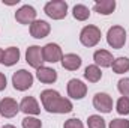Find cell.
Returning <instances> with one entry per match:
<instances>
[{
    "label": "cell",
    "instance_id": "obj_17",
    "mask_svg": "<svg viewBox=\"0 0 129 128\" xmlns=\"http://www.w3.org/2000/svg\"><path fill=\"white\" fill-rule=\"evenodd\" d=\"M93 9L99 15H110L116 9V2L114 0H99V2L95 3Z\"/></svg>",
    "mask_w": 129,
    "mask_h": 128
},
{
    "label": "cell",
    "instance_id": "obj_30",
    "mask_svg": "<svg viewBox=\"0 0 129 128\" xmlns=\"http://www.w3.org/2000/svg\"><path fill=\"white\" fill-rule=\"evenodd\" d=\"M3 128H15V127H14V125H9V124H8V125H5Z\"/></svg>",
    "mask_w": 129,
    "mask_h": 128
},
{
    "label": "cell",
    "instance_id": "obj_16",
    "mask_svg": "<svg viewBox=\"0 0 129 128\" xmlns=\"http://www.w3.org/2000/svg\"><path fill=\"white\" fill-rule=\"evenodd\" d=\"M81 63H83L81 57L77 56V54H74V53L64 54L63 57H62V66H63L64 69H68V71H77L81 66Z\"/></svg>",
    "mask_w": 129,
    "mask_h": 128
},
{
    "label": "cell",
    "instance_id": "obj_11",
    "mask_svg": "<svg viewBox=\"0 0 129 128\" xmlns=\"http://www.w3.org/2000/svg\"><path fill=\"white\" fill-rule=\"evenodd\" d=\"M20 112V104L12 98H3L0 101V115L5 118H14Z\"/></svg>",
    "mask_w": 129,
    "mask_h": 128
},
{
    "label": "cell",
    "instance_id": "obj_26",
    "mask_svg": "<svg viewBox=\"0 0 129 128\" xmlns=\"http://www.w3.org/2000/svg\"><path fill=\"white\" fill-rule=\"evenodd\" d=\"M110 128H129L128 119H113L110 122Z\"/></svg>",
    "mask_w": 129,
    "mask_h": 128
},
{
    "label": "cell",
    "instance_id": "obj_10",
    "mask_svg": "<svg viewBox=\"0 0 129 128\" xmlns=\"http://www.w3.org/2000/svg\"><path fill=\"white\" fill-rule=\"evenodd\" d=\"M86 94H87V86L81 80H78V78L69 80V83H68V95L71 96V98H74V99H83L86 96Z\"/></svg>",
    "mask_w": 129,
    "mask_h": 128
},
{
    "label": "cell",
    "instance_id": "obj_12",
    "mask_svg": "<svg viewBox=\"0 0 129 128\" xmlns=\"http://www.w3.org/2000/svg\"><path fill=\"white\" fill-rule=\"evenodd\" d=\"M51 32V26L44 20H36L30 24V35L36 39H42Z\"/></svg>",
    "mask_w": 129,
    "mask_h": 128
},
{
    "label": "cell",
    "instance_id": "obj_22",
    "mask_svg": "<svg viewBox=\"0 0 129 128\" xmlns=\"http://www.w3.org/2000/svg\"><path fill=\"white\" fill-rule=\"evenodd\" d=\"M116 109H117L119 115H129V98H126V96L119 98V101L116 104Z\"/></svg>",
    "mask_w": 129,
    "mask_h": 128
},
{
    "label": "cell",
    "instance_id": "obj_3",
    "mask_svg": "<svg viewBox=\"0 0 129 128\" xmlns=\"http://www.w3.org/2000/svg\"><path fill=\"white\" fill-rule=\"evenodd\" d=\"M107 42L113 48H123L126 44V30L122 26H113L107 33Z\"/></svg>",
    "mask_w": 129,
    "mask_h": 128
},
{
    "label": "cell",
    "instance_id": "obj_9",
    "mask_svg": "<svg viewBox=\"0 0 129 128\" xmlns=\"http://www.w3.org/2000/svg\"><path fill=\"white\" fill-rule=\"evenodd\" d=\"M15 20L20 24H32L33 21H36V9L29 5L21 6L15 12Z\"/></svg>",
    "mask_w": 129,
    "mask_h": 128
},
{
    "label": "cell",
    "instance_id": "obj_27",
    "mask_svg": "<svg viewBox=\"0 0 129 128\" xmlns=\"http://www.w3.org/2000/svg\"><path fill=\"white\" fill-rule=\"evenodd\" d=\"M63 128H84V125H83V122H81L80 119L72 118V119H68V121L64 122Z\"/></svg>",
    "mask_w": 129,
    "mask_h": 128
},
{
    "label": "cell",
    "instance_id": "obj_14",
    "mask_svg": "<svg viewBox=\"0 0 129 128\" xmlns=\"http://www.w3.org/2000/svg\"><path fill=\"white\" fill-rule=\"evenodd\" d=\"M36 77L41 83L51 84L57 80V71H54L53 68H48V66H41L39 69H36Z\"/></svg>",
    "mask_w": 129,
    "mask_h": 128
},
{
    "label": "cell",
    "instance_id": "obj_18",
    "mask_svg": "<svg viewBox=\"0 0 129 128\" xmlns=\"http://www.w3.org/2000/svg\"><path fill=\"white\" fill-rule=\"evenodd\" d=\"M20 60V50L17 47H9L5 50L3 53V59H2V63L6 65V66H12Z\"/></svg>",
    "mask_w": 129,
    "mask_h": 128
},
{
    "label": "cell",
    "instance_id": "obj_15",
    "mask_svg": "<svg viewBox=\"0 0 129 128\" xmlns=\"http://www.w3.org/2000/svg\"><path fill=\"white\" fill-rule=\"evenodd\" d=\"M93 60L96 66H102V68H108L113 65V54L107 50H96L93 54Z\"/></svg>",
    "mask_w": 129,
    "mask_h": 128
},
{
    "label": "cell",
    "instance_id": "obj_5",
    "mask_svg": "<svg viewBox=\"0 0 129 128\" xmlns=\"http://www.w3.org/2000/svg\"><path fill=\"white\" fill-rule=\"evenodd\" d=\"M101 41V30L96 26H86L83 27V30L80 33V42L84 47H95L98 45V42Z\"/></svg>",
    "mask_w": 129,
    "mask_h": 128
},
{
    "label": "cell",
    "instance_id": "obj_6",
    "mask_svg": "<svg viewBox=\"0 0 129 128\" xmlns=\"http://www.w3.org/2000/svg\"><path fill=\"white\" fill-rule=\"evenodd\" d=\"M26 62L35 69H39L41 66H44V54H42V48L39 45H32L27 48L26 51Z\"/></svg>",
    "mask_w": 129,
    "mask_h": 128
},
{
    "label": "cell",
    "instance_id": "obj_4",
    "mask_svg": "<svg viewBox=\"0 0 129 128\" xmlns=\"http://www.w3.org/2000/svg\"><path fill=\"white\" fill-rule=\"evenodd\" d=\"M12 84H14L15 91H20V92H24V91L30 89L33 84L32 72H29L26 69H20V71L14 72V75H12Z\"/></svg>",
    "mask_w": 129,
    "mask_h": 128
},
{
    "label": "cell",
    "instance_id": "obj_20",
    "mask_svg": "<svg viewBox=\"0 0 129 128\" xmlns=\"http://www.w3.org/2000/svg\"><path fill=\"white\" fill-rule=\"evenodd\" d=\"M111 68L116 74H125L129 71V59L128 57H117L113 60Z\"/></svg>",
    "mask_w": 129,
    "mask_h": 128
},
{
    "label": "cell",
    "instance_id": "obj_25",
    "mask_svg": "<svg viewBox=\"0 0 129 128\" xmlns=\"http://www.w3.org/2000/svg\"><path fill=\"white\" fill-rule=\"evenodd\" d=\"M117 89H119V92L123 96L129 98V78H122V80H119Z\"/></svg>",
    "mask_w": 129,
    "mask_h": 128
},
{
    "label": "cell",
    "instance_id": "obj_23",
    "mask_svg": "<svg viewBox=\"0 0 129 128\" xmlns=\"http://www.w3.org/2000/svg\"><path fill=\"white\" fill-rule=\"evenodd\" d=\"M87 125L89 128H105V121L99 115H92L87 119Z\"/></svg>",
    "mask_w": 129,
    "mask_h": 128
},
{
    "label": "cell",
    "instance_id": "obj_7",
    "mask_svg": "<svg viewBox=\"0 0 129 128\" xmlns=\"http://www.w3.org/2000/svg\"><path fill=\"white\" fill-rule=\"evenodd\" d=\"M42 54H44V60L50 62V63H56L59 60L62 62V57H63L60 45H57L54 42H50L45 47H42Z\"/></svg>",
    "mask_w": 129,
    "mask_h": 128
},
{
    "label": "cell",
    "instance_id": "obj_8",
    "mask_svg": "<svg viewBox=\"0 0 129 128\" xmlns=\"http://www.w3.org/2000/svg\"><path fill=\"white\" fill-rule=\"evenodd\" d=\"M93 107L101 113H110L113 110V98L108 94L104 92H98L93 96Z\"/></svg>",
    "mask_w": 129,
    "mask_h": 128
},
{
    "label": "cell",
    "instance_id": "obj_2",
    "mask_svg": "<svg viewBox=\"0 0 129 128\" xmlns=\"http://www.w3.org/2000/svg\"><path fill=\"white\" fill-rule=\"evenodd\" d=\"M44 12L53 20H63L68 14V3L64 0H53L44 6Z\"/></svg>",
    "mask_w": 129,
    "mask_h": 128
},
{
    "label": "cell",
    "instance_id": "obj_13",
    "mask_svg": "<svg viewBox=\"0 0 129 128\" xmlns=\"http://www.w3.org/2000/svg\"><path fill=\"white\" fill-rule=\"evenodd\" d=\"M20 110H21L23 113L29 115V116H30V115L36 116V115L41 113V107H39L38 101H36L33 96H24V98H23V101L20 102Z\"/></svg>",
    "mask_w": 129,
    "mask_h": 128
},
{
    "label": "cell",
    "instance_id": "obj_21",
    "mask_svg": "<svg viewBox=\"0 0 129 128\" xmlns=\"http://www.w3.org/2000/svg\"><path fill=\"white\" fill-rule=\"evenodd\" d=\"M72 15H74V18L78 20V21H86V20L90 17V11H89V8L84 6V5H75L74 9H72Z\"/></svg>",
    "mask_w": 129,
    "mask_h": 128
},
{
    "label": "cell",
    "instance_id": "obj_24",
    "mask_svg": "<svg viewBox=\"0 0 129 128\" xmlns=\"http://www.w3.org/2000/svg\"><path fill=\"white\" fill-rule=\"evenodd\" d=\"M21 125H23V128H42V122H41L38 118L27 116V118L23 119Z\"/></svg>",
    "mask_w": 129,
    "mask_h": 128
},
{
    "label": "cell",
    "instance_id": "obj_19",
    "mask_svg": "<svg viewBox=\"0 0 129 128\" xmlns=\"http://www.w3.org/2000/svg\"><path fill=\"white\" fill-rule=\"evenodd\" d=\"M84 78L89 80L90 83H98L101 78H102V71L101 68L96 65H89L86 69H84Z\"/></svg>",
    "mask_w": 129,
    "mask_h": 128
},
{
    "label": "cell",
    "instance_id": "obj_28",
    "mask_svg": "<svg viewBox=\"0 0 129 128\" xmlns=\"http://www.w3.org/2000/svg\"><path fill=\"white\" fill-rule=\"evenodd\" d=\"M6 89V75L3 72H0V92Z\"/></svg>",
    "mask_w": 129,
    "mask_h": 128
},
{
    "label": "cell",
    "instance_id": "obj_29",
    "mask_svg": "<svg viewBox=\"0 0 129 128\" xmlns=\"http://www.w3.org/2000/svg\"><path fill=\"white\" fill-rule=\"evenodd\" d=\"M3 53H5V51L0 48V63H2V59H3Z\"/></svg>",
    "mask_w": 129,
    "mask_h": 128
},
{
    "label": "cell",
    "instance_id": "obj_1",
    "mask_svg": "<svg viewBox=\"0 0 129 128\" xmlns=\"http://www.w3.org/2000/svg\"><path fill=\"white\" fill-rule=\"evenodd\" d=\"M41 101H42L44 109L48 113L64 115V113H71L72 109H74L72 102L68 98H63L57 91H53V89L42 91L41 92Z\"/></svg>",
    "mask_w": 129,
    "mask_h": 128
}]
</instances>
